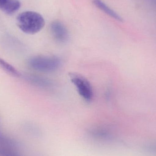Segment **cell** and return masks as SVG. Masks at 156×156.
Listing matches in <instances>:
<instances>
[{
    "label": "cell",
    "mask_w": 156,
    "mask_h": 156,
    "mask_svg": "<svg viewBox=\"0 0 156 156\" xmlns=\"http://www.w3.org/2000/svg\"><path fill=\"white\" fill-rule=\"evenodd\" d=\"M16 24L21 31L28 34H34L42 30L45 21L41 15L33 11L21 13L16 17Z\"/></svg>",
    "instance_id": "cell-1"
},
{
    "label": "cell",
    "mask_w": 156,
    "mask_h": 156,
    "mask_svg": "<svg viewBox=\"0 0 156 156\" xmlns=\"http://www.w3.org/2000/svg\"><path fill=\"white\" fill-rule=\"evenodd\" d=\"M28 66L33 70L41 72H51L60 67L61 60L56 56H36L30 58L27 61Z\"/></svg>",
    "instance_id": "cell-2"
},
{
    "label": "cell",
    "mask_w": 156,
    "mask_h": 156,
    "mask_svg": "<svg viewBox=\"0 0 156 156\" xmlns=\"http://www.w3.org/2000/svg\"><path fill=\"white\" fill-rule=\"evenodd\" d=\"M69 76L79 94L85 101H90L93 97V91L89 81L82 75L78 73H70Z\"/></svg>",
    "instance_id": "cell-3"
},
{
    "label": "cell",
    "mask_w": 156,
    "mask_h": 156,
    "mask_svg": "<svg viewBox=\"0 0 156 156\" xmlns=\"http://www.w3.org/2000/svg\"><path fill=\"white\" fill-rule=\"evenodd\" d=\"M50 29L54 38L58 42L65 43L69 38L68 32L65 26L58 21L52 22Z\"/></svg>",
    "instance_id": "cell-4"
},
{
    "label": "cell",
    "mask_w": 156,
    "mask_h": 156,
    "mask_svg": "<svg viewBox=\"0 0 156 156\" xmlns=\"http://www.w3.org/2000/svg\"><path fill=\"white\" fill-rule=\"evenodd\" d=\"M21 6L18 0H0V10L6 14L14 13Z\"/></svg>",
    "instance_id": "cell-5"
},
{
    "label": "cell",
    "mask_w": 156,
    "mask_h": 156,
    "mask_svg": "<svg viewBox=\"0 0 156 156\" xmlns=\"http://www.w3.org/2000/svg\"><path fill=\"white\" fill-rule=\"evenodd\" d=\"M93 4L99 9L104 12L109 16L117 20L119 22H123L122 17L115 12L113 10L111 9L106 4L104 3L101 0H91Z\"/></svg>",
    "instance_id": "cell-6"
},
{
    "label": "cell",
    "mask_w": 156,
    "mask_h": 156,
    "mask_svg": "<svg viewBox=\"0 0 156 156\" xmlns=\"http://www.w3.org/2000/svg\"><path fill=\"white\" fill-rule=\"evenodd\" d=\"M26 80L27 81L32 83L34 85H37L43 88H49L52 85V83L48 79L45 78L41 77L38 76H26L25 77Z\"/></svg>",
    "instance_id": "cell-7"
},
{
    "label": "cell",
    "mask_w": 156,
    "mask_h": 156,
    "mask_svg": "<svg viewBox=\"0 0 156 156\" xmlns=\"http://www.w3.org/2000/svg\"><path fill=\"white\" fill-rule=\"evenodd\" d=\"M0 67L7 74L15 77L19 78L21 76V74L13 66L0 58Z\"/></svg>",
    "instance_id": "cell-8"
},
{
    "label": "cell",
    "mask_w": 156,
    "mask_h": 156,
    "mask_svg": "<svg viewBox=\"0 0 156 156\" xmlns=\"http://www.w3.org/2000/svg\"><path fill=\"white\" fill-rule=\"evenodd\" d=\"M24 128L27 133L31 134V135H33V136L39 137H41V136L42 135V133L41 130L35 126L29 124H26L25 125Z\"/></svg>",
    "instance_id": "cell-9"
},
{
    "label": "cell",
    "mask_w": 156,
    "mask_h": 156,
    "mask_svg": "<svg viewBox=\"0 0 156 156\" xmlns=\"http://www.w3.org/2000/svg\"><path fill=\"white\" fill-rule=\"evenodd\" d=\"M0 156H20L17 150L8 148H0Z\"/></svg>",
    "instance_id": "cell-10"
}]
</instances>
